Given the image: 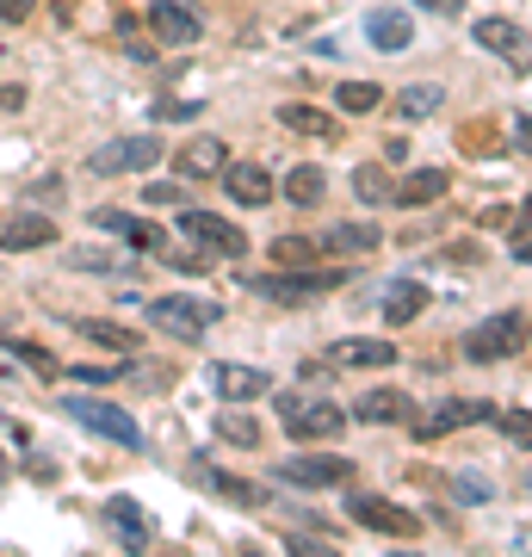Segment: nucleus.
I'll return each instance as SVG.
<instances>
[{
    "mask_svg": "<svg viewBox=\"0 0 532 557\" xmlns=\"http://www.w3.org/2000/svg\"><path fill=\"white\" fill-rule=\"evenodd\" d=\"M143 310H149V329H161V335H174V341H205V329L218 322V304H205V298H186V292H168V298H149Z\"/></svg>",
    "mask_w": 532,
    "mask_h": 557,
    "instance_id": "1",
    "label": "nucleus"
},
{
    "mask_svg": "<svg viewBox=\"0 0 532 557\" xmlns=\"http://www.w3.org/2000/svg\"><path fill=\"white\" fill-rule=\"evenodd\" d=\"M520 335H527V317H520V310H502V317L477 322L471 335L458 341V354L471 359V366H495V359H508L514 347H520Z\"/></svg>",
    "mask_w": 532,
    "mask_h": 557,
    "instance_id": "2",
    "label": "nucleus"
},
{
    "mask_svg": "<svg viewBox=\"0 0 532 557\" xmlns=\"http://www.w3.org/2000/svg\"><path fill=\"white\" fill-rule=\"evenodd\" d=\"M267 304H310V298H322V292H341L347 285V273L341 267H329V273H310V267H292L285 278H248Z\"/></svg>",
    "mask_w": 532,
    "mask_h": 557,
    "instance_id": "3",
    "label": "nucleus"
},
{
    "mask_svg": "<svg viewBox=\"0 0 532 557\" xmlns=\"http://www.w3.org/2000/svg\"><path fill=\"white\" fill-rule=\"evenodd\" d=\"M62 409L81 421V428H94V434H106V440H119V446H131L137 453L143 446V428L131 416H124L119 403H106V397H62Z\"/></svg>",
    "mask_w": 532,
    "mask_h": 557,
    "instance_id": "4",
    "label": "nucleus"
},
{
    "mask_svg": "<svg viewBox=\"0 0 532 557\" xmlns=\"http://www.w3.org/2000/svg\"><path fill=\"white\" fill-rule=\"evenodd\" d=\"M279 421H285L292 440H335L347 428L335 403H316V397H279Z\"/></svg>",
    "mask_w": 532,
    "mask_h": 557,
    "instance_id": "5",
    "label": "nucleus"
},
{
    "mask_svg": "<svg viewBox=\"0 0 532 557\" xmlns=\"http://www.w3.org/2000/svg\"><path fill=\"white\" fill-rule=\"evenodd\" d=\"M490 416H495V403L453 397V403H440V409H428V416L415 421V440H421V446H434V440H446L453 428H477V421H490Z\"/></svg>",
    "mask_w": 532,
    "mask_h": 557,
    "instance_id": "6",
    "label": "nucleus"
},
{
    "mask_svg": "<svg viewBox=\"0 0 532 557\" xmlns=\"http://www.w3.org/2000/svg\"><path fill=\"white\" fill-rule=\"evenodd\" d=\"M347 515H354V527H372V533H384V539H415L421 533L415 508H396V502H384V496H354Z\"/></svg>",
    "mask_w": 532,
    "mask_h": 557,
    "instance_id": "7",
    "label": "nucleus"
},
{
    "mask_svg": "<svg viewBox=\"0 0 532 557\" xmlns=\"http://www.w3.org/2000/svg\"><path fill=\"white\" fill-rule=\"evenodd\" d=\"M161 161V137H112L94 156V174H143Z\"/></svg>",
    "mask_w": 532,
    "mask_h": 557,
    "instance_id": "8",
    "label": "nucleus"
},
{
    "mask_svg": "<svg viewBox=\"0 0 532 557\" xmlns=\"http://www.w3.org/2000/svg\"><path fill=\"white\" fill-rule=\"evenodd\" d=\"M180 230L198 242V248H218V255H248V236H242L230 218H211V211H180Z\"/></svg>",
    "mask_w": 532,
    "mask_h": 557,
    "instance_id": "9",
    "label": "nucleus"
},
{
    "mask_svg": "<svg viewBox=\"0 0 532 557\" xmlns=\"http://www.w3.org/2000/svg\"><path fill=\"white\" fill-rule=\"evenodd\" d=\"M149 32L161 44H198L205 38V20H198L193 7H180V0H156L149 7Z\"/></svg>",
    "mask_w": 532,
    "mask_h": 557,
    "instance_id": "10",
    "label": "nucleus"
},
{
    "mask_svg": "<svg viewBox=\"0 0 532 557\" xmlns=\"http://www.w3.org/2000/svg\"><path fill=\"white\" fill-rule=\"evenodd\" d=\"M279 478L297 483V490H329V483L354 478V465H347V458H285V465H279Z\"/></svg>",
    "mask_w": 532,
    "mask_h": 557,
    "instance_id": "11",
    "label": "nucleus"
},
{
    "mask_svg": "<svg viewBox=\"0 0 532 557\" xmlns=\"http://www.w3.org/2000/svg\"><path fill=\"white\" fill-rule=\"evenodd\" d=\"M211 391H218L223 403H255L273 391V379L260 372V366H211Z\"/></svg>",
    "mask_w": 532,
    "mask_h": 557,
    "instance_id": "12",
    "label": "nucleus"
},
{
    "mask_svg": "<svg viewBox=\"0 0 532 557\" xmlns=\"http://www.w3.org/2000/svg\"><path fill=\"white\" fill-rule=\"evenodd\" d=\"M223 186H230L236 205H267L273 199V174H267L260 161H223Z\"/></svg>",
    "mask_w": 532,
    "mask_h": 557,
    "instance_id": "13",
    "label": "nucleus"
},
{
    "mask_svg": "<svg viewBox=\"0 0 532 557\" xmlns=\"http://www.w3.org/2000/svg\"><path fill=\"white\" fill-rule=\"evenodd\" d=\"M57 242V223L38 218V211H13V218L0 223V248L7 255H20V248H50Z\"/></svg>",
    "mask_w": 532,
    "mask_h": 557,
    "instance_id": "14",
    "label": "nucleus"
},
{
    "mask_svg": "<svg viewBox=\"0 0 532 557\" xmlns=\"http://www.w3.org/2000/svg\"><path fill=\"white\" fill-rule=\"evenodd\" d=\"M106 520L119 527L124 552H149V520H143V508H137L131 496H112V502H106Z\"/></svg>",
    "mask_w": 532,
    "mask_h": 557,
    "instance_id": "15",
    "label": "nucleus"
},
{
    "mask_svg": "<svg viewBox=\"0 0 532 557\" xmlns=\"http://www.w3.org/2000/svg\"><path fill=\"white\" fill-rule=\"evenodd\" d=\"M378 242H384L378 236V223H335L316 248H322V255H372Z\"/></svg>",
    "mask_w": 532,
    "mask_h": 557,
    "instance_id": "16",
    "label": "nucleus"
},
{
    "mask_svg": "<svg viewBox=\"0 0 532 557\" xmlns=\"http://www.w3.org/2000/svg\"><path fill=\"white\" fill-rule=\"evenodd\" d=\"M366 38H372L378 50H409L415 25H409V13H396V7H378L372 20H366Z\"/></svg>",
    "mask_w": 532,
    "mask_h": 557,
    "instance_id": "17",
    "label": "nucleus"
},
{
    "mask_svg": "<svg viewBox=\"0 0 532 557\" xmlns=\"http://www.w3.org/2000/svg\"><path fill=\"white\" fill-rule=\"evenodd\" d=\"M446 186H453L446 168H421V174H409L403 186H396V205H440L446 199Z\"/></svg>",
    "mask_w": 532,
    "mask_h": 557,
    "instance_id": "18",
    "label": "nucleus"
},
{
    "mask_svg": "<svg viewBox=\"0 0 532 557\" xmlns=\"http://www.w3.org/2000/svg\"><path fill=\"white\" fill-rule=\"evenodd\" d=\"M198 478L211 483L223 502H236V508H260V502H273V496H267V483H248V478H236V471H198Z\"/></svg>",
    "mask_w": 532,
    "mask_h": 557,
    "instance_id": "19",
    "label": "nucleus"
},
{
    "mask_svg": "<svg viewBox=\"0 0 532 557\" xmlns=\"http://www.w3.org/2000/svg\"><path fill=\"white\" fill-rule=\"evenodd\" d=\"M180 174H223V161H230V149H223L218 137H193L186 149H180Z\"/></svg>",
    "mask_w": 532,
    "mask_h": 557,
    "instance_id": "20",
    "label": "nucleus"
},
{
    "mask_svg": "<svg viewBox=\"0 0 532 557\" xmlns=\"http://www.w3.org/2000/svg\"><path fill=\"white\" fill-rule=\"evenodd\" d=\"M81 335L94 341V347H112V354H143V335H137V329H124V322L87 317V322H81Z\"/></svg>",
    "mask_w": 532,
    "mask_h": 557,
    "instance_id": "21",
    "label": "nucleus"
},
{
    "mask_svg": "<svg viewBox=\"0 0 532 557\" xmlns=\"http://www.w3.org/2000/svg\"><path fill=\"white\" fill-rule=\"evenodd\" d=\"M477 44L483 50H495V57H514L520 62V50H527V32L514 20H477Z\"/></svg>",
    "mask_w": 532,
    "mask_h": 557,
    "instance_id": "22",
    "label": "nucleus"
},
{
    "mask_svg": "<svg viewBox=\"0 0 532 557\" xmlns=\"http://www.w3.org/2000/svg\"><path fill=\"white\" fill-rule=\"evenodd\" d=\"M421 310H428V285H391V292H384V322H391V329H403V322H415L421 317Z\"/></svg>",
    "mask_w": 532,
    "mask_h": 557,
    "instance_id": "23",
    "label": "nucleus"
},
{
    "mask_svg": "<svg viewBox=\"0 0 532 557\" xmlns=\"http://www.w3.org/2000/svg\"><path fill=\"white\" fill-rule=\"evenodd\" d=\"M279 124H285V131H297V137H316V143L335 137V119H329L322 106H279Z\"/></svg>",
    "mask_w": 532,
    "mask_h": 557,
    "instance_id": "24",
    "label": "nucleus"
},
{
    "mask_svg": "<svg viewBox=\"0 0 532 557\" xmlns=\"http://www.w3.org/2000/svg\"><path fill=\"white\" fill-rule=\"evenodd\" d=\"M335 366H396V347L391 341H366V335L335 341Z\"/></svg>",
    "mask_w": 532,
    "mask_h": 557,
    "instance_id": "25",
    "label": "nucleus"
},
{
    "mask_svg": "<svg viewBox=\"0 0 532 557\" xmlns=\"http://www.w3.org/2000/svg\"><path fill=\"white\" fill-rule=\"evenodd\" d=\"M440 106H446V94H440L434 81H415V87L396 94V112H403V119H434Z\"/></svg>",
    "mask_w": 532,
    "mask_h": 557,
    "instance_id": "26",
    "label": "nucleus"
},
{
    "mask_svg": "<svg viewBox=\"0 0 532 557\" xmlns=\"http://www.w3.org/2000/svg\"><path fill=\"white\" fill-rule=\"evenodd\" d=\"M359 421H409V397L403 391H372V397H359Z\"/></svg>",
    "mask_w": 532,
    "mask_h": 557,
    "instance_id": "27",
    "label": "nucleus"
},
{
    "mask_svg": "<svg viewBox=\"0 0 532 557\" xmlns=\"http://www.w3.org/2000/svg\"><path fill=\"white\" fill-rule=\"evenodd\" d=\"M378 100H384V87H378V81H341V87H335V106H341V112H359V119L378 112Z\"/></svg>",
    "mask_w": 532,
    "mask_h": 557,
    "instance_id": "28",
    "label": "nucleus"
},
{
    "mask_svg": "<svg viewBox=\"0 0 532 557\" xmlns=\"http://www.w3.org/2000/svg\"><path fill=\"white\" fill-rule=\"evenodd\" d=\"M322 186H329V174L304 161V168H292V174H285V199H292V205H316V199H322Z\"/></svg>",
    "mask_w": 532,
    "mask_h": 557,
    "instance_id": "29",
    "label": "nucleus"
},
{
    "mask_svg": "<svg viewBox=\"0 0 532 557\" xmlns=\"http://www.w3.org/2000/svg\"><path fill=\"white\" fill-rule=\"evenodd\" d=\"M218 440H230V446H260V421L242 416V409H223V416H218Z\"/></svg>",
    "mask_w": 532,
    "mask_h": 557,
    "instance_id": "30",
    "label": "nucleus"
},
{
    "mask_svg": "<svg viewBox=\"0 0 532 557\" xmlns=\"http://www.w3.org/2000/svg\"><path fill=\"white\" fill-rule=\"evenodd\" d=\"M354 199L359 205H384L391 199V174H384V168H359L354 174Z\"/></svg>",
    "mask_w": 532,
    "mask_h": 557,
    "instance_id": "31",
    "label": "nucleus"
},
{
    "mask_svg": "<svg viewBox=\"0 0 532 557\" xmlns=\"http://www.w3.org/2000/svg\"><path fill=\"white\" fill-rule=\"evenodd\" d=\"M316 255H322V248H316V242H304V236H279V242H273V260H279V267H310Z\"/></svg>",
    "mask_w": 532,
    "mask_h": 557,
    "instance_id": "32",
    "label": "nucleus"
},
{
    "mask_svg": "<svg viewBox=\"0 0 532 557\" xmlns=\"http://www.w3.org/2000/svg\"><path fill=\"white\" fill-rule=\"evenodd\" d=\"M7 347H13V354H20L32 372H38V379H57V372H62L57 359H50V347H38V341H7Z\"/></svg>",
    "mask_w": 532,
    "mask_h": 557,
    "instance_id": "33",
    "label": "nucleus"
},
{
    "mask_svg": "<svg viewBox=\"0 0 532 557\" xmlns=\"http://www.w3.org/2000/svg\"><path fill=\"white\" fill-rule=\"evenodd\" d=\"M69 267H87V273H112V267H124V255H99V248H75V255H69Z\"/></svg>",
    "mask_w": 532,
    "mask_h": 557,
    "instance_id": "34",
    "label": "nucleus"
},
{
    "mask_svg": "<svg viewBox=\"0 0 532 557\" xmlns=\"http://www.w3.org/2000/svg\"><path fill=\"white\" fill-rule=\"evenodd\" d=\"M149 112H156V119H168V124H186V119H198V106H193V100H156Z\"/></svg>",
    "mask_w": 532,
    "mask_h": 557,
    "instance_id": "35",
    "label": "nucleus"
},
{
    "mask_svg": "<svg viewBox=\"0 0 532 557\" xmlns=\"http://www.w3.org/2000/svg\"><path fill=\"white\" fill-rule=\"evenodd\" d=\"M124 236L137 242V248H149V255H161V248H168V236H161L156 223H131V230H124Z\"/></svg>",
    "mask_w": 532,
    "mask_h": 557,
    "instance_id": "36",
    "label": "nucleus"
},
{
    "mask_svg": "<svg viewBox=\"0 0 532 557\" xmlns=\"http://www.w3.org/2000/svg\"><path fill=\"white\" fill-rule=\"evenodd\" d=\"M495 428H502V434H514L520 440V446H527V434H532V421H527V409H508V416H490Z\"/></svg>",
    "mask_w": 532,
    "mask_h": 557,
    "instance_id": "37",
    "label": "nucleus"
},
{
    "mask_svg": "<svg viewBox=\"0 0 532 557\" xmlns=\"http://www.w3.org/2000/svg\"><path fill=\"white\" fill-rule=\"evenodd\" d=\"M143 205H186V193H180V186H143Z\"/></svg>",
    "mask_w": 532,
    "mask_h": 557,
    "instance_id": "38",
    "label": "nucleus"
},
{
    "mask_svg": "<svg viewBox=\"0 0 532 557\" xmlns=\"http://www.w3.org/2000/svg\"><path fill=\"white\" fill-rule=\"evenodd\" d=\"M514 260H527V248H532V230H527V211H514Z\"/></svg>",
    "mask_w": 532,
    "mask_h": 557,
    "instance_id": "39",
    "label": "nucleus"
},
{
    "mask_svg": "<svg viewBox=\"0 0 532 557\" xmlns=\"http://www.w3.org/2000/svg\"><path fill=\"white\" fill-rule=\"evenodd\" d=\"M32 7H38V0H0V20H7V25H20L25 13H32Z\"/></svg>",
    "mask_w": 532,
    "mask_h": 557,
    "instance_id": "40",
    "label": "nucleus"
},
{
    "mask_svg": "<svg viewBox=\"0 0 532 557\" xmlns=\"http://www.w3.org/2000/svg\"><path fill=\"white\" fill-rule=\"evenodd\" d=\"M94 223H99V230H112V236H124V230H131V218H124V211H94Z\"/></svg>",
    "mask_w": 532,
    "mask_h": 557,
    "instance_id": "41",
    "label": "nucleus"
},
{
    "mask_svg": "<svg viewBox=\"0 0 532 557\" xmlns=\"http://www.w3.org/2000/svg\"><path fill=\"white\" fill-rule=\"evenodd\" d=\"M69 379H87V384H112V366H75Z\"/></svg>",
    "mask_w": 532,
    "mask_h": 557,
    "instance_id": "42",
    "label": "nucleus"
},
{
    "mask_svg": "<svg viewBox=\"0 0 532 557\" xmlns=\"http://www.w3.org/2000/svg\"><path fill=\"white\" fill-rule=\"evenodd\" d=\"M0 106L13 112V106H25V87H0Z\"/></svg>",
    "mask_w": 532,
    "mask_h": 557,
    "instance_id": "43",
    "label": "nucleus"
},
{
    "mask_svg": "<svg viewBox=\"0 0 532 557\" xmlns=\"http://www.w3.org/2000/svg\"><path fill=\"white\" fill-rule=\"evenodd\" d=\"M421 7H428V13H458L465 0H421Z\"/></svg>",
    "mask_w": 532,
    "mask_h": 557,
    "instance_id": "44",
    "label": "nucleus"
},
{
    "mask_svg": "<svg viewBox=\"0 0 532 557\" xmlns=\"http://www.w3.org/2000/svg\"><path fill=\"white\" fill-rule=\"evenodd\" d=\"M0 478H7V458H0Z\"/></svg>",
    "mask_w": 532,
    "mask_h": 557,
    "instance_id": "45",
    "label": "nucleus"
}]
</instances>
